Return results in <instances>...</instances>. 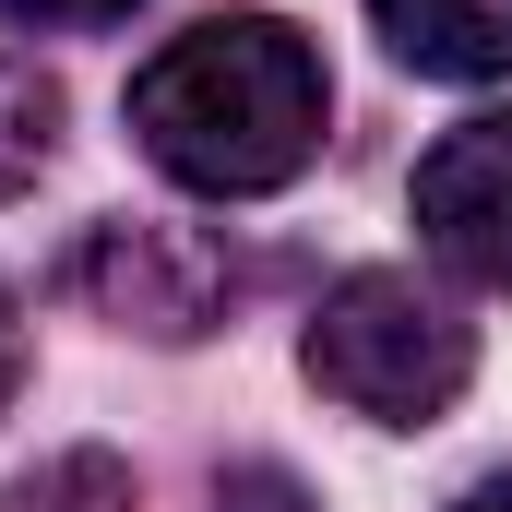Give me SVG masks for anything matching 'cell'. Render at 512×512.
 Here are the masks:
<instances>
[{"mask_svg":"<svg viewBox=\"0 0 512 512\" xmlns=\"http://www.w3.org/2000/svg\"><path fill=\"white\" fill-rule=\"evenodd\" d=\"M322 120H334L322 48L274 12H203L131 72V143L203 203L286 191L322 155Z\"/></svg>","mask_w":512,"mask_h":512,"instance_id":"1","label":"cell"},{"mask_svg":"<svg viewBox=\"0 0 512 512\" xmlns=\"http://www.w3.org/2000/svg\"><path fill=\"white\" fill-rule=\"evenodd\" d=\"M298 370L334 393L346 417H370V429H429V417H453V393L477 382V334H465V310L441 286L370 262V274L322 286Z\"/></svg>","mask_w":512,"mask_h":512,"instance_id":"2","label":"cell"},{"mask_svg":"<svg viewBox=\"0 0 512 512\" xmlns=\"http://www.w3.org/2000/svg\"><path fill=\"white\" fill-rule=\"evenodd\" d=\"M72 298H84L96 322L143 334V346H191V334H215V322L239 310V251H227L215 227L108 215V227H84V251H72Z\"/></svg>","mask_w":512,"mask_h":512,"instance_id":"3","label":"cell"},{"mask_svg":"<svg viewBox=\"0 0 512 512\" xmlns=\"http://www.w3.org/2000/svg\"><path fill=\"white\" fill-rule=\"evenodd\" d=\"M417 239L453 262L465 286L512 298V108L453 120L417 155Z\"/></svg>","mask_w":512,"mask_h":512,"instance_id":"4","label":"cell"},{"mask_svg":"<svg viewBox=\"0 0 512 512\" xmlns=\"http://www.w3.org/2000/svg\"><path fill=\"white\" fill-rule=\"evenodd\" d=\"M370 24L429 84H501L512 72V0H370Z\"/></svg>","mask_w":512,"mask_h":512,"instance_id":"5","label":"cell"},{"mask_svg":"<svg viewBox=\"0 0 512 512\" xmlns=\"http://www.w3.org/2000/svg\"><path fill=\"white\" fill-rule=\"evenodd\" d=\"M48 155H60V84L24 48H0V203H24L48 179Z\"/></svg>","mask_w":512,"mask_h":512,"instance_id":"6","label":"cell"},{"mask_svg":"<svg viewBox=\"0 0 512 512\" xmlns=\"http://www.w3.org/2000/svg\"><path fill=\"white\" fill-rule=\"evenodd\" d=\"M0 512H131V465H120V453H96V441H72V453L24 465Z\"/></svg>","mask_w":512,"mask_h":512,"instance_id":"7","label":"cell"},{"mask_svg":"<svg viewBox=\"0 0 512 512\" xmlns=\"http://www.w3.org/2000/svg\"><path fill=\"white\" fill-rule=\"evenodd\" d=\"M203 512H310V489H298V477H286V465H227V477H215V489H203Z\"/></svg>","mask_w":512,"mask_h":512,"instance_id":"8","label":"cell"},{"mask_svg":"<svg viewBox=\"0 0 512 512\" xmlns=\"http://www.w3.org/2000/svg\"><path fill=\"white\" fill-rule=\"evenodd\" d=\"M143 0H0V24H36V36H96V24H131Z\"/></svg>","mask_w":512,"mask_h":512,"instance_id":"9","label":"cell"},{"mask_svg":"<svg viewBox=\"0 0 512 512\" xmlns=\"http://www.w3.org/2000/svg\"><path fill=\"white\" fill-rule=\"evenodd\" d=\"M12 393H24V298L0 286V417H12Z\"/></svg>","mask_w":512,"mask_h":512,"instance_id":"10","label":"cell"},{"mask_svg":"<svg viewBox=\"0 0 512 512\" xmlns=\"http://www.w3.org/2000/svg\"><path fill=\"white\" fill-rule=\"evenodd\" d=\"M453 512H512V477H477V489H465Z\"/></svg>","mask_w":512,"mask_h":512,"instance_id":"11","label":"cell"}]
</instances>
